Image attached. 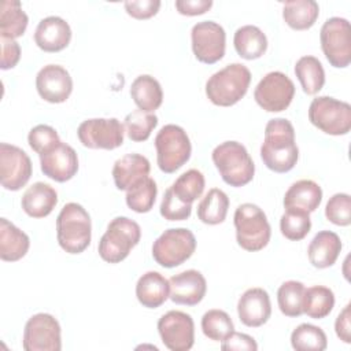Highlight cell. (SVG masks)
<instances>
[{
  "instance_id": "obj_1",
  "label": "cell",
  "mask_w": 351,
  "mask_h": 351,
  "mask_svg": "<svg viewBox=\"0 0 351 351\" xmlns=\"http://www.w3.org/2000/svg\"><path fill=\"white\" fill-rule=\"evenodd\" d=\"M261 158L274 173L292 170L299 159L293 125L285 118H273L266 123L265 138L261 145Z\"/></svg>"
},
{
  "instance_id": "obj_2",
  "label": "cell",
  "mask_w": 351,
  "mask_h": 351,
  "mask_svg": "<svg viewBox=\"0 0 351 351\" xmlns=\"http://www.w3.org/2000/svg\"><path fill=\"white\" fill-rule=\"evenodd\" d=\"M56 239L67 254H81L90 244L92 222L88 211L78 203L63 206L56 218Z\"/></svg>"
},
{
  "instance_id": "obj_3",
  "label": "cell",
  "mask_w": 351,
  "mask_h": 351,
  "mask_svg": "<svg viewBox=\"0 0 351 351\" xmlns=\"http://www.w3.org/2000/svg\"><path fill=\"white\" fill-rule=\"evenodd\" d=\"M250 82V69L241 63H230L207 80L206 95L213 104L230 107L245 96Z\"/></svg>"
},
{
  "instance_id": "obj_4",
  "label": "cell",
  "mask_w": 351,
  "mask_h": 351,
  "mask_svg": "<svg viewBox=\"0 0 351 351\" xmlns=\"http://www.w3.org/2000/svg\"><path fill=\"white\" fill-rule=\"evenodd\" d=\"M211 159L221 178L230 186H244L252 181L255 165L247 148L239 141H223L211 154Z\"/></svg>"
},
{
  "instance_id": "obj_5",
  "label": "cell",
  "mask_w": 351,
  "mask_h": 351,
  "mask_svg": "<svg viewBox=\"0 0 351 351\" xmlns=\"http://www.w3.org/2000/svg\"><path fill=\"white\" fill-rule=\"evenodd\" d=\"M237 244L250 252L263 250L271 236L270 223L265 211L254 203L240 204L233 215Z\"/></svg>"
},
{
  "instance_id": "obj_6",
  "label": "cell",
  "mask_w": 351,
  "mask_h": 351,
  "mask_svg": "<svg viewBox=\"0 0 351 351\" xmlns=\"http://www.w3.org/2000/svg\"><path fill=\"white\" fill-rule=\"evenodd\" d=\"M140 225L128 217H115L99 241V255L108 263H119L138 244Z\"/></svg>"
},
{
  "instance_id": "obj_7",
  "label": "cell",
  "mask_w": 351,
  "mask_h": 351,
  "mask_svg": "<svg viewBox=\"0 0 351 351\" xmlns=\"http://www.w3.org/2000/svg\"><path fill=\"white\" fill-rule=\"evenodd\" d=\"M156 162L163 173H174L191 158L192 145L186 132L174 123L165 125L155 137Z\"/></svg>"
},
{
  "instance_id": "obj_8",
  "label": "cell",
  "mask_w": 351,
  "mask_h": 351,
  "mask_svg": "<svg viewBox=\"0 0 351 351\" xmlns=\"http://www.w3.org/2000/svg\"><path fill=\"white\" fill-rule=\"evenodd\" d=\"M308 121L326 134L344 136L351 129V106L330 96H318L310 103Z\"/></svg>"
},
{
  "instance_id": "obj_9",
  "label": "cell",
  "mask_w": 351,
  "mask_h": 351,
  "mask_svg": "<svg viewBox=\"0 0 351 351\" xmlns=\"http://www.w3.org/2000/svg\"><path fill=\"white\" fill-rule=\"evenodd\" d=\"M196 250V237L186 228H170L152 244V256L162 267H176L188 261Z\"/></svg>"
},
{
  "instance_id": "obj_10",
  "label": "cell",
  "mask_w": 351,
  "mask_h": 351,
  "mask_svg": "<svg viewBox=\"0 0 351 351\" xmlns=\"http://www.w3.org/2000/svg\"><path fill=\"white\" fill-rule=\"evenodd\" d=\"M321 48L328 62L337 69H344L351 62V29L346 18L326 19L319 32Z\"/></svg>"
},
{
  "instance_id": "obj_11",
  "label": "cell",
  "mask_w": 351,
  "mask_h": 351,
  "mask_svg": "<svg viewBox=\"0 0 351 351\" xmlns=\"http://www.w3.org/2000/svg\"><path fill=\"white\" fill-rule=\"evenodd\" d=\"M60 325L53 315L37 313L25 324L22 347L25 351H60Z\"/></svg>"
},
{
  "instance_id": "obj_12",
  "label": "cell",
  "mask_w": 351,
  "mask_h": 351,
  "mask_svg": "<svg viewBox=\"0 0 351 351\" xmlns=\"http://www.w3.org/2000/svg\"><path fill=\"white\" fill-rule=\"evenodd\" d=\"M295 96L292 80L281 71L267 73L255 86L254 99L267 112H280L289 107Z\"/></svg>"
},
{
  "instance_id": "obj_13",
  "label": "cell",
  "mask_w": 351,
  "mask_h": 351,
  "mask_svg": "<svg viewBox=\"0 0 351 351\" xmlns=\"http://www.w3.org/2000/svg\"><path fill=\"white\" fill-rule=\"evenodd\" d=\"M125 126L117 118H90L80 123V143L92 149H115L123 144Z\"/></svg>"
},
{
  "instance_id": "obj_14",
  "label": "cell",
  "mask_w": 351,
  "mask_h": 351,
  "mask_svg": "<svg viewBox=\"0 0 351 351\" xmlns=\"http://www.w3.org/2000/svg\"><path fill=\"white\" fill-rule=\"evenodd\" d=\"M191 43L195 58L206 64L221 60L226 48L225 29L214 21H202L191 30Z\"/></svg>"
},
{
  "instance_id": "obj_15",
  "label": "cell",
  "mask_w": 351,
  "mask_h": 351,
  "mask_svg": "<svg viewBox=\"0 0 351 351\" xmlns=\"http://www.w3.org/2000/svg\"><path fill=\"white\" fill-rule=\"evenodd\" d=\"M162 343L170 351H188L195 343V324L189 314L170 310L158 321Z\"/></svg>"
},
{
  "instance_id": "obj_16",
  "label": "cell",
  "mask_w": 351,
  "mask_h": 351,
  "mask_svg": "<svg viewBox=\"0 0 351 351\" xmlns=\"http://www.w3.org/2000/svg\"><path fill=\"white\" fill-rule=\"evenodd\" d=\"M33 167L29 155L19 147L0 144V181L8 191H19L30 180Z\"/></svg>"
},
{
  "instance_id": "obj_17",
  "label": "cell",
  "mask_w": 351,
  "mask_h": 351,
  "mask_svg": "<svg viewBox=\"0 0 351 351\" xmlns=\"http://www.w3.org/2000/svg\"><path fill=\"white\" fill-rule=\"evenodd\" d=\"M36 88L41 99L48 103H63L73 92L70 73L59 64H47L36 75Z\"/></svg>"
},
{
  "instance_id": "obj_18",
  "label": "cell",
  "mask_w": 351,
  "mask_h": 351,
  "mask_svg": "<svg viewBox=\"0 0 351 351\" xmlns=\"http://www.w3.org/2000/svg\"><path fill=\"white\" fill-rule=\"evenodd\" d=\"M40 166L48 178L56 182H66L78 171V156L71 145L60 141L40 155Z\"/></svg>"
},
{
  "instance_id": "obj_19",
  "label": "cell",
  "mask_w": 351,
  "mask_h": 351,
  "mask_svg": "<svg viewBox=\"0 0 351 351\" xmlns=\"http://www.w3.org/2000/svg\"><path fill=\"white\" fill-rule=\"evenodd\" d=\"M169 284V298L177 304L195 306L203 300L207 291L204 276L195 269H189L170 277Z\"/></svg>"
},
{
  "instance_id": "obj_20",
  "label": "cell",
  "mask_w": 351,
  "mask_h": 351,
  "mask_svg": "<svg viewBox=\"0 0 351 351\" xmlns=\"http://www.w3.org/2000/svg\"><path fill=\"white\" fill-rule=\"evenodd\" d=\"M237 314L248 328H258L266 324L271 315L270 296L263 288L247 289L237 302Z\"/></svg>"
},
{
  "instance_id": "obj_21",
  "label": "cell",
  "mask_w": 351,
  "mask_h": 351,
  "mask_svg": "<svg viewBox=\"0 0 351 351\" xmlns=\"http://www.w3.org/2000/svg\"><path fill=\"white\" fill-rule=\"evenodd\" d=\"M70 25L56 15L41 19L34 32V43L45 52H59L70 44Z\"/></svg>"
},
{
  "instance_id": "obj_22",
  "label": "cell",
  "mask_w": 351,
  "mask_h": 351,
  "mask_svg": "<svg viewBox=\"0 0 351 351\" xmlns=\"http://www.w3.org/2000/svg\"><path fill=\"white\" fill-rule=\"evenodd\" d=\"M149 160L140 154H126L112 166L114 184L119 191H129L138 181L149 176Z\"/></svg>"
},
{
  "instance_id": "obj_23",
  "label": "cell",
  "mask_w": 351,
  "mask_h": 351,
  "mask_svg": "<svg viewBox=\"0 0 351 351\" xmlns=\"http://www.w3.org/2000/svg\"><path fill=\"white\" fill-rule=\"evenodd\" d=\"M341 247V240L335 232L321 230L313 237L308 244V261L317 269H326L337 261Z\"/></svg>"
},
{
  "instance_id": "obj_24",
  "label": "cell",
  "mask_w": 351,
  "mask_h": 351,
  "mask_svg": "<svg viewBox=\"0 0 351 351\" xmlns=\"http://www.w3.org/2000/svg\"><path fill=\"white\" fill-rule=\"evenodd\" d=\"M21 204L29 217L44 218L49 215L58 204V193L49 184L38 181L25 191Z\"/></svg>"
},
{
  "instance_id": "obj_25",
  "label": "cell",
  "mask_w": 351,
  "mask_h": 351,
  "mask_svg": "<svg viewBox=\"0 0 351 351\" xmlns=\"http://www.w3.org/2000/svg\"><path fill=\"white\" fill-rule=\"evenodd\" d=\"M170 293L169 280L159 271L144 273L136 284L137 300L147 308H158L162 306Z\"/></svg>"
},
{
  "instance_id": "obj_26",
  "label": "cell",
  "mask_w": 351,
  "mask_h": 351,
  "mask_svg": "<svg viewBox=\"0 0 351 351\" xmlns=\"http://www.w3.org/2000/svg\"><path fill=\"white\" fill-rule=\"evenodd\" d=\"M322 200V189L313 180H299L293 182L284 195L285 208H298L306 213H313L318 208Z\"/></svg>"
},
{
  "instance_id": "obj_27",
  "label": "cell",
  "mask_w": 351,
  "mask_h": 351,
  "mask_svg": "<svg viewBox=\"0 0 351 351\" xmlns=\"http://www.w3.org/2000/svg\"><path fill=\"white\" fill-rule=\"evenodd\" d=\"M30 247L29 236L7 218H0V258L5 262L22 259Z\"/></svg>"
},
{
  "instance_id": "obj_28",
  "label": "cell",
  "mask_w": 351,
  "mask_h": 351,
  "mask_svg": "<svg viewBox=\"0 0 351 351\" xmlns=\"http://www.w3.org/2000/svg\"><path fill=\"white\" fill-rule=\"evenodd\" d=\"M130 96L138 110L154 112L162 106L163 90L156 78L149 74H141L130 85Z\"/></svg>"
},
{
  "instance_id": "obj_29",
  "label": "cell",
  "mask_w": 351,
  "mask_h": 351,
  "mask_svg": "<svg viewBox=\"0 0 351 351\" xmlns=\"http://www.w3.org/2000/svg\"><path fill=\"white\" fill-rule=\"evenodd\" d=\"M233 45L239 56L247 60L261 58L267 49L266 34L254 25H244L234 32Z\"/></svg>"
},
{
  "instance_id": "obj_30",
  "label": "cell",
  "mask_w": 351,
  "mask_h": 351,
  "mask_svg": "<svg viewBox=\"0 0 351 351\" xmlns=\"http://www.w3.org/2000/svg\"><path fill=\"white\" fill-rule=\"evenodd\" d=\"M319 15V5L314 0H291L282 3V19L293 30L310 29Z\"/></svg>"
},
{
  "instance_id": "obj_31",
  "label": "cell",
  "mask_w": 351,
  "mask_h": 351,
  "mask_svg": "<svg viewBox=\"0 0 351 351\" xmlns=\"http://www.w3.org/2000/svg\"><path fill=\"white\" fill-rule=\"evenodd\" d=\"M29 23V18L18 0H3L0 7V37L18 38Z\"/></svg>"
},
{
  "instance_id": "obj_32",
  "label": "cell",
  "mask_w": 351,
  "mask_h": 351,
  "mask_svg": "<svg viewBox=\"0 0 351 351\" xmlns=\"http://www.w3.org/2000/svg\"><path fill=\"white\" fill-rule=\"evenodd\" d=\"M228 208V195L219 188H213L200 200L197 206V218L206 225H218L225 221Z\"/></svg>"
},
{
  "instance_id": "obj_33",
  "label": "cell",
  "mask_w": 351,
  "mask_h": 351,
  "mask_svg": "<svg viewBox=\"0 0 351 351\" xmlns=\"http://www.w3.org/2000/svg\"><path fill=\"white\" fill-rule=\"evenodd\" d=\"M295 74L302 85V89L307 95L318 93L325 84V71L322 63L311 55H306L298 59L295 64Z\"/></svg>"
},
{
  "instance_id": "obj_34",
  "label": "cell",
  "mask_w": 351,
  "mask_h": 351,
  "mask_svg": "<svg viewBox=\"0 0 351 351\" xmlns=\"http://www.w3.org/2000/svg\"><path fill=\"white\" fill-rule=\"evenodd\" d=\"M335 307V293L324 285H314L304 289L303 313L314 319H322L330 314Z\"/></svg>"
},
{
  "instance_id": "obj_35",
  "label": "cell",
  "mask_w": 351,
  "mask_h": 351,
  "mask_svg": "<svg viewBox=\"0 0 351 351\" xmlns=\"http://www.w3.org/2000/svg\"><path fill=\"white\" fill-rule=\"evenodd\" d=\"M291 346L296 351H324L328 347V339L319 326L300 324L291 333Z\"/></svg>"
},
{
  "instance_id": "obj_36",
  "label": "cell",
  "mask_w": 351,
  "mask_h": 351,
  "mask_svg": "<svg viewBox=\"0 0 351 351\" xmlns=\"http://www.w3.org/2000/svg\"><path fill=\"white\" fill-rule=\"evenodd\" d=\"M304 284L296 280L285 281L277 291V303L280 311L287 317H299L303 314Z\"/></svg>"
},
{
  "instance_id": "obj_37",
  "label": "cell",
  "mask_w": 351,
  "mask_h": 351,
  "mask_svg": "<svg viewBox=\"0 0 351 351\" xmlns=\"http://www.w3.org/2000/svg\"><path fill=\"white\" fill-rule=\"evenodd\" d=\"M158 195V186L156 182L147 177L141 181H138L136 185H133L129 191H126V204L130 210L143 214L151 211L154 207L155 199Z\"/></svg>"
},
{
  "instance_id": "obj_38",
  "label": "cell",
  "mask_w": 351,
  "mask_h": 351,
  "mask_svg": "<svg viewBox=\"0 0 351 351\" xmlns=\"http://www.w3.org/2000/svg\"><path fill=\"white\" fill-rule=\"evenodd\" d=\"M204 176L200 170L189 169L185 173H182L173 184L171 191L174 195L184 203L192 204L197 197L202 196L204 191Z\"/></svg>"
},
{
  "instance_id": "obj_39",
  "label": "cell",
  "mask_w": 351,
  "mask_h": 351,
  "mask_svg": "<svg viewBox=\"0 0 351 351\" xmlns=\"http://www.w3.org/2000/svg\"><path fill=\"white\" fill-rule=\"evenodd\" d=\"M311 229L310 214L298 208H285L280 218L281 234L292 241L304 239Z\"/></svg>"
},
{
  "instance_id": "obj_40",
  "label": "cell",
  "mask_w": 351,
  "mask_h": 351,
  "mask_svg": "<svg viewBox=\"0 0 351 351\" xmlns=\"http://www.w3.org/2000/svg\"><path fill=\"white\" fill-rule=\"evenodd\" d=\"M202 330L210 340L222 341L234 330V325L226 311L211 308L202 317Z\"/></svg>"
},
{
  "instance_id": "obj_41",
  "label": "cell",
  "mask_w": 351,
  "mask_h": 351,
  "mask_svg": "<svg viewBox=\"0 0 351 351\" xmlns=\"http://www.w3.org/2000/svg\"><path fill=\"white\" fill-rule=\"evenodd\" d=\"M158 125V117L152 112L134 110L125 117V130L132 141H145Z\"/></svg>"
},
{
  "instance_id": "obj_42",
  "label": "cell",
  "mask_w": 351,
  "mask_h": 351,
  "mask_svg": "<svg viewBox=\"0 0 351 351\" xmlns=\"http://www.w3.org/2000/svg\"><path fill=\"white\" fill-rule=\"evenodd\" d=\"M325 217L337 226L351 223V197L348 193H335L325 206Z\"/></svg>"
},
{
  "instance_id": "obj_43",
  "label": "cell",
  "mask_w": 351,
  "mask_h": 351,
  "mask_svg": "<svg viewBox=\"0 0 351 351\" xmlns=\"http://www.w3.org/2000/svg\"><path fill=\"white\" fill-rule=\"evenodd\" d=\"M27 143L36 154L43 155L53 148L58 143H60V138L58 132L52 126L40 123L30 129L27 134Z\"/></svg>"
},
{
  "instance_id": "obj_44",
  "label": "cell",
  "mask_w": 351,
  "mask_h": 351,
  "mask_svg": "<svg viewBox=\"0 0 351 351\" xmlns=\"http://www.w3.org/2000/svg\"><path fill=\"white\" fill-rule=\"evenodd\" d=\"M160 215L167 221H185L191 217L192 204L181 202L169 186L160 203Z\"/></svg>"
},
{
  "instance_id": "obj_45",
  "label": "cell",
  "mask_w": 351,
  "mask_h": 351,
  "mask_svg": "<svg viewBox=\"0 0 351 351\" xmlns=\"http://www.w3.org/2000/svg\"><path fill=\"white\" fill-rule=\"evenodd\" d=\"M123 7L132 18L148 19L156 15V12L160 8V1L159 0H132V1H125Z\"/></svg>"
},
{
  "instance_id": "obj_46",
  "label": "cell",
  "mask_w": 351,
  "mask_h": 351,
  "mask_svg": "<svg viewBox=\"0 0 351 351\" xmlns=\"http://www.w3.org/2000/svg\"><path fill=\"white\" fill-rule=\"evenodd\" d=\"M221 348L223 351H256L258 344L252 336L233 330L226 339L222 340Z\"/></svg>"
},
{
  "instance_id": "obj_47",
  "label": "cell",
  "mask_w": 351,
  "mask_h": 351,
  "mask_svg": "<svg viewBox=\"0 0 351 351\" xmlns=\"http://www.w3.org/2000/svg\"><path fill=\"white\" fill-rule=\"evenodd\" d=\"M0 45H1V62L0 67L3 70L12 69L18 64L21 59V47L19 44L12 38H4L0 37Z\"/></svg>"
},
{
  "instance_id": "obj_48",
  "label": "cell",
  "mask_w": 351,
  "mask_h": 351,
  "mask_svg": "<svg viewBox=\"0 0 351 351\" xmlns=\"http://www.w3.org/2000/svg\"><path fill=\"white\" fill-rule=\"evenodd\" d=\"M176 8L181 15L195 16L207 12L213 7L211 0H177Z\"/></svg>"
},
{
  "instance_id": "obj_49",
  "label": "cell",
  "mask_w": 351,
  "mask_h": 351,
  "mask_svg": "<svg viewBox=\"0 0 351 351\" xmlns=\"http://www.w3.org/2000/svg\"><path fill=\"white\" fill-rule=\"evenodd\" d=\"M335 330L336 336L343 341L350 344L351 343V306L350 303L340 311L335 321Z\"/></svg>"
}]
</instances>
